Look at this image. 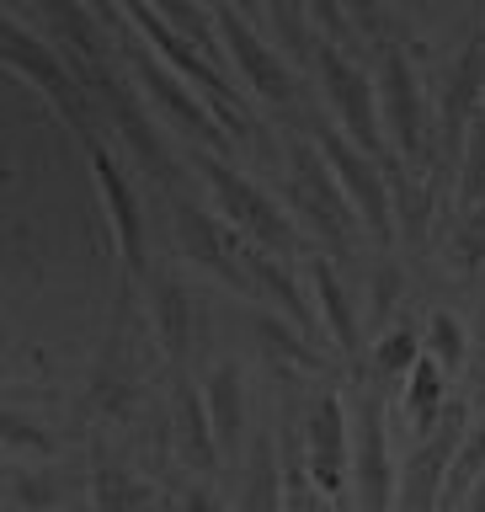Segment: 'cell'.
I'll return each mask as SVG.
<instances>
[{
    "label": "cell",
    "instance_id": "cell-33",
    "mask_svg": "<svg viewBox=\"0 0 485 512\" xmlns=\"http://www.w3.org/2000/svg\"><path fill=\"white\" fill-rule=\"evenodd\" d=\"M160 16H166V27L171 32H182L187 43H198L203 54H224V38H219V22H214V11H203V6H187V0H171V6H155Z\"/></svg>",
    "mask_w": 485,
    "mask_h": 512
},
{
    "label": "cell",
    "instance_id": "cell-23",
    "mask_svg": "<svg viewBox=\"0 0 485 512\" xmlns=\"http://www.w3.org/2000/svg\"><path fill=\"white\" fill-rule=\"evenodd\" d=\"M384 176H390V198H395V230L406 240V251H427V230H432V182H416V166H406L395 150L384 155Z\"/></svg>",
    "mask_w": 485,
    "mask_h": 512
},
{
    "label": "cell",
    "instance_id": "cell-30",
    "mask_svg": "<svg viewBox=\"0 0 485 512\" xmlns=\"http://www.w3.org/2000/svg\"><path fill=\"white\" fill-rule=\"evenodd\" d=\"M454 214H485V102L470 123V144H464V166L454 182Z\"/></svg>",
    "mask_w": 485,
    "mask_h": 512
},
{
    "label": "cell",
    "instance_id": "cell-28",
    "mask_svg": "<svg viewBox=\"0 0 485 512\" xmlns=\"http://www.w3.org/2000/svg\"><path fill=\"white\" fill-rule=\"evenodd\" d=\"M422 352L427 347H422V336H416L411 326H390L379 336V347H374V358H368L363 374L374 379L379 390H384V384H395V379H400V390H406V379H411V368L422 363Z\"/></svg>",
    "mask_w": 485,
    "mask_h": 512
},
{
    "label": "cell",
    "instance_id": "cell-37",
    "mask_svg": "<svg viewBox=\"0 0 485 512\" xmlns=\"http://www.w3.org/2000/svg\"><path fill=\"white\" fill-rule=\"evenodd\" d=\"M182 512H230L224 507V496L214 486H203V480H192V486L182 491Z\"/></svg>",
    "mask_w": 485,
    "mask_h": 512
},
{
    "label": "cell",
    "instance_id": "cell-26",
    "mask_svg": "<svg viewBox=\"0 0 485 512\" xmlns=\"http://www.w3.org/2000/svg\"><path fill=\"white\" fill-rule=\"evenodd\" d=\"M256 27L272 38V48L294 64V70L304 75V70H315V59H320V32H315V22H310V6H267L262 16H256Z\"/></svg>",
    "mask_w": 485,
    "mask_h": 512
},
{
    "label": "cell",
    "instance_id": "cell-38",
    "mask_svg": "<svg viewBox=\"0 0 485 512\" xmlns=\"http://www.w3.org/2000/svg\"><path fill=\"white\" fill-rule=\"evenodd\" d=\"M459 512H485V475L470 486V496H464V507H459Z\"/></svg>",
    "mask_w": 485,
    "mask_h": 512
},
{
    "label": "cell",
    "instance_id": "cell-10",
    "mask_svg": "<svg viewBox=\"0 0 485 512\" xmlns=\"http://www.w3.org/2000/svg\"><path fill=\"white\" fill-rule=\"evenodd\" d=\"M214 22H219V38H224V59L235 64V80H246L267 107L294 112V102H299V70L278 54V48H272V38L256 27V16H246L240 6H214Z\"/></svg>",
    "mask_w": 485,
    "mask_h": 512
},
{
    "label": "cell",
    "instance_id": "cell-24",
    "mask_svg": "<svg viewBox=\"0 0 485 512\" xmlns=\"http://www.w3.org/2000/svg\"><path fill=\"white\" fill-rule=\"evenodd\" d=\"M246 331H251L256 352L272 358V363H283V368H315V374H326V368H331V358H326V352H315L310 336H304L299 326H288V320L272 315V310H251Z\"/></svg>",
    "mask_w": 485,
    "mask_h": 512
},
{
    "label": "cell",
    "instance_id": "cell-5",
    "mask_svg": "<svg viewBox=\"0 0 485 512\" xmlns=\"http://www.w3.org/2000/svg\"><path fill=\"white\" fill-rule=\"evenodd\" d=\"M283 192H288V208L310 224V230L326 240L331 251H352L358 246V214H352L342 182H336V171L326 166V155H320V144L304 134V139H288L283 150Z\"/></svg>",
    "mask_w": 485,
    "mask_h": 512
},
{
    "label": "cell",
    "instance_id": "cell-20",
    "mask_svg": "<svg viewBox=\"0 0 485 512\" xmlns=\"http://www.w3.org/2000/svg\"><path fill=\"white\" fill-rule=\"evenodd\" d=\"M171 448L192 475H219L224 470L214 422H208L203 379H192V374H176V384H171Z\"/></svg>",
    "mask_w": 485,
    "mask_h": 512
},
{
    "label": "cell",
    "instance_id": "cell-12",
    "mask_svg": "<svg viewBox=\"0 0 485 512\" xmlns=\"http://www.w3.org/2000/svg\"><path fill=\"white\" fill-rule=\"evenodd\" d=\"M374 86H379V118H384V134H390V150L406 166L427 171L432 166V150H427L432 128H427V96H422V75L411 64V48H384Z\"/></svg>",
    "mask_w": 485,
    "mask_h": 512
},
{
    "label": "cell",
    "instance_id": "cell-17",
    "mask_svg": "<svg viewBox=\"0 0 485 512\" xmlns=\"http://www.w3.org/2000/svg\"><path fill=\"white\" fill-rule=\"evenodd\" d=\"M310 299H315V315H320V336L336 347V358H342L352 374H363V315L358 304H352V288L347 278L331 267V256H315L310 262Z\"/></svg>",
    "mask_w": 485,
    "mask_h": 512
},
{
    "label": "cell",
    "instance_id": "cell-4",
    "mask_svg": "<svg viewBox=\"0 0 485 512\" xmlns=\"http://www.w3.org/2000/svg\"><path fill=\"white\" fill-rule=\"evenodd\" d=\"M128 22H134V32L144 43L155 48L160 59L171 64L176 75L187 80L192 91L203 96L208 107H214V118L230 128V134H251V123H256V112H251V102H246V91H240V80L224 70V64L214 59V54H203L198 43H187L182 32H171L166 27V16H160L155 6H128Z\"/></svg>",
    "mask_w": 485,
    "mask_h": 512
},
{
    "label": "cell",
    "instance_id": "cell-31",
    "mask_svg": "<svg viewBox=\"0 0 485 512\" xmlns=\"http://www.w3.org/2000/svg\"><path fill=\"white\" fill-rule=\"evenodd\" d=\"M427 358L443 368V374H459L464 363H470V336H464V326L454 320V310H432L427 315V336H422Z\"/></svg>",
    "mask_w": 485,
    "mask_h": 512
},
{
    "label": "cell",
    "instance_id": "cell-36",
    "mask_svg": "<svg viewBox=\"0 0 485 512\" xmlns=\"http://www.w3.org/2000/svg\"><path fill=\"white\" fill-rule=\"evenodd\" d=\"M0 443L11 448V454H22V448H32V454H54V438H48L43 422H27L16 406L0 411Z\"/></svg>",
    "mask_w": 485,
    "mask_h": 512
},
{
    "label": "cell",
    "instance_id": "cell-35",
    "mask_svg": "<svg viewBox=\"0 0 485 512\" xmlns=\"http://www.w3.org/2000/svg\"><path fill=\"white\" fill-rule=\"evenodd\" d=\"M400 294H406V272H400L395 256H379L374 267V283H368V310H374V320L384 326L395 310H400Z\"/></svg>",
    "mask_w": 485,
    "mask_h": 512
},
{
    "label": "cell",
    "instance_id": "cell-3",
    "mask_svg": "<svg viewBox=\"0 0 485 512\" xmlns=\"http://www.w3.org/2000/svg\"><path fill=\"white\" fill-rule=\"evenodd\" d=\"M0 59H6L27 86H38L48 102H54V112L64 118L70 134H80L86 144L96 139V102H91V91L75 80V70L64 64L59 48L48 43L38 27H27L22 16H16V6L0 11Z\"/></svg>",
    "mask_w": 485,
    "mask_h": 512
},
{
    "label": "cell",
    "instance_id": "cell-16",
    "mask_svg": "<svg viewBox=\"0 0 485 512\" xmlns=\"http://www.w3.org/2000/svg\"><path fill=\"white\" fill-rule=\"evenodd\" d=\"M304 470L326 502H342V486L352 480V411L336 390H315L304 406Z\"/></svg>",
    "mask_w": 485,
    "mask_h": 512
},
{
    "label": "cell",
    "instance_id": "cell-7",
    "mask_svg": "<svg viewBox=\"0 0 485 512\" xmlns=\"http://www.w3.org/2000/svg\"><path fill=\"white\" fill-rule=\"evenodd\" d=\"M310 139L320 144V155H326V166L336 171V182H342L352 214H358V224L368 230V240L374 246L390 251L400 230H395V198H390V176H384V160H374L368 150H358L336 123H315Z\"/></svg>",
    "mask_w": 485,
    "mask_h": 512
},
{
    "label": "cell",
    "instance_id": "cell-21",
    "mask_svg": "<svg viewBox=\"0 0 485 512\" xmlns=\"http://www.w3.org/2000/svg\"><path fill=\"white\" fill-rule=\"evenodd\" d=\"M240 486H235V512H283L288 507V475H283V448H278V422H256V438L240 459Z\"/></svg>",
    "mask_w": 485,
    "mask_h": 512
},
{
    "label": "cell",
    "instance_id": "cell-29",
    "mask_svg": "<svg viewBox=\"0 0 485 512\" xmlns=\"http://www.w3.org/2000/svg\"><path fill=\"white\" fill-rule=\"evenodd\" d=\"M64 502V480L54 470H27V464H6V512H54Z\"/></svg>",
    "mask_w": 485,
    "mask_h": 512
},
{
    "label": "cell",
    "instance_id": "cell-15",
    "mask_svg": "<svg viewBox=\"0 0 485 512\" xmlns=\"http://www.w3.org/2000/svg\"><path fill=\"white\" fill-rule=\"evenodd\" d=\"M470 406L454 400L448 416L438 422L432 438H422L411 448L406 470H400V491H395V512H443V491H448V475H454V459L464 438H470Z\"/></svg>",
    "mask_w": 485,
    "mask_h": 512
},
{
    "label": "cell",
    "instance_id": "cell-18",
    "mask_svg": "<svg viewBox=\"0 0 485 512\" xmlns=\"http://www.w3.org/2000/svg\"><path fill=\"white\" fill-rule=\"evenodd\" d=\"M203 400H208V422H214L224 470H240L251 448V395H246V368L235 358H219L214 368H203Z\"/></svg>",
    "mask_w": 485,
    "mask_h": 512
},
{
    "label": "cell",
    "instance_id": "cell-25",
    "mask_svg": "<svg viewBox=\"0 0 485 512\" xmlns=\"http://www.w3.org/2000/svg\"><path fill=\"white\" fill-rule=\"evenodd\" d=\"M448 406H454V400H448V374L422 352V363L411 368L406 390H400V411H406V422H411V432H416V443L438 432V422L448 416Z\"/></svg>",
    "mask_w": 485,
    "mask_h": 512
},
{
    "label": "cell",
    "instance_id": "cell-34",
    "mask_svg": "<svg viewBox=\"0 0 485 512\" xmlns=\"http://www.w3.org/2000/svg\"><path fill=\"white\" fill-rule=\"evenodd\" d=\"M448 256H454L459 278H470L485 262V214H454V246H448Z\"/></svg>",
    "mask_w": 485,
    "mask_h": 512
},
{
    "label": "cell",
    "instance_id": "cell-19",
    "mask_svg": "<svg viewBox=\"0 0 485 512\" xmlns=\"http://www.w3.org/2000/svg\"><path fill=\"white\" fill-rule=\"evenodd\" d=\"M150 288V331H155V347L166 352V363L176 374H187L192 363V342H198V304H192V288L182 283V272L160 267L144 278Z\"/></svg>",
    "mask_w": 485,
    "mask_h": 512
},
{
    "label": "cell",
    "instance_id": "cell-32",
    "mask_svg": "<svg viewBox=\"0 0 485 512\" xmlns=\"http://www.w3.org/2000/svg\"><path fill=\"white\" fill-rule=\"evenodd\" d=\"M485 475V411L475 416L470 438H464L459 459H454V475H448V491H443V512H459L464 496H470V486Z\"/></svg>",
    "mask_w": 485,
    "mask_h": 512
},
{
    "label": "cell",
    "instance_id": "cell-1",
    "mask_svg": "<svg viewBox=\"0 0 485 512\" xmlns=\"http://www.w3.org/2000/svg\"><path fill=\"white\" fill-rule=\"evenodd\" d=\"M91 11L102 16V27L112 32V43H118L123 70L134 75V86H139L144 102L160 107V112H166V123H171V128H182L187 139H198L203 150H214V155L230 150V128H224V123L214 118V107H208L203 96L192 91L187 80L176 75L171 64H166V59H160L150 43L139 38L134 22H128V11H118V6H91Z\"/></svg>",
    "mask_w": 485,
    "mask_h": 512
},
{
    "label": "cell",
    "instance_id": "cell-27",
    "mask_svg": "<svg viewBox=\"0 0 485 512\" xmlns=\"http://www.w3.org/2000/svg\"><path fill=\"white\" fill-rule=\"evenodd\" d=\"M144 507H150L144 480L128 470V464H118L112 454L96 448V459H91V512H144Z\"/></svg>",
    "mask_w": 485,
    "mask_h": 512
},
{
    "label": "cell",
    "instance_id": "cell-9",
    "mask_svg": "<svg viewBox=\"0 0 485 512\" xmlns=\"http://www.w3.org/2000/svg\"><path fill=\"white\" fill-rule=\"evenodd\" d=\"M315 80H320V96H326L331 123L342 128L358 150L374 155V160L390 155V144H384V118H379V86H374V75H368L352 54H342V48H320Z\"/></svg>",
    "mask_w": 485,
    "mask_h": 512
},
{
    "label": "cell",
    "instance_id": "cell-22",
    "mask_svg": "<svg viewBox=\"0 0 485 512\" xmlns=\"http://www.w3.org/2000/svg\"><path fill=\"white\" fill-rule=\"evenodd\" d=\"M251 288H256V304H267L272 315H283L288 326H299L304 336L315 342V331H320V315H315V299L299 288V272L288 256H272V251H256L251 246Z\"/></svg>",
    "mask_w": 485,
    "mask_h": 512
},
{
    "label": "cell",
    "instance_id": "cell-13",
    "mask_svg": "<svg viewBox=\"0 0 485 512\" xmlns=\"http://www.w3.org/2000/svg\"><path fill=\"white\" fill-rule=\"evenodd\" d=\"M91 102H96V112L107 118V128L118 134V144L128 150V160L150 176V182L166 192H182L176 187V176H182V166H176V155H171V144H166V134L155 128V118L144 112V96H139V86H128L123 75H112L107 86H96L91 91Z\"/></svg>",
    "mask_w": 485,
    "mask_h": 512
},
{
    "label": "cell",
    "instance_id": "cell-14",
    "mask_svg": "<svg viewBox=\"0 0 485 512\" xmlns=\"http://www.w3.org/2000/svg\"><path fill=\"white\" fill-rule=\"evenodd\" d=\"M86 160H91V182H96V198H102L112 246H118L123 278H150V230H144V203H139L134 182H128L123 160L107 150L102 134L86 144Z\"/></svg>",
    "mask_w": 485,
    "mask_h": 512
},
{
    "label": "cell",
    "instance_id": "cell-11",
    "mask_svg": "<svg viewBox=\"0 0 485 512\" xmlns=\"http://www.w3.org/2000/svg\"><path fill=\"white\" fill-rule=\"evenodd\" d=\"M171 224H176V251L187 256L192 267L214 272L219 283H230L240 299L256 304V288H251V240H240L224 219H214V208L192 203L187 192H171Z\"/></svg>",
    "mask_w": 485,
    "mask_h": 512
},
{
    "label": "cell",
    "instance_id": "cell-2",
    "mask_svg": "<svg viewBox=\"0 0 485 512\" xmlns=\"http://www.w3.org/2000/svg\"><path fill=\"white\" fill-rule=\"evenodd\" d=\"M485 102V11L470 22V38L454 48L438 86V112H432V182L454 187L464 166V144H470V123Z\"/></svg>",
    "mask_w": 485,
    "mask_h": 512
},
{
    "label": "cell",
    "instance_id": "cell-6",
    "mask_svg": "<svg viewBox=\"0 0 485 512\" xmlns=\"http://www.w3.org/2000/svg\"><path fill=\"white\" fill-rule=\"evenodd\" d=\"M192 166H198V176L208 182V192H214L219 219L230 224L240 240H251L256 251H272V256H288V262H294L299 235H294V224H288V214L278 208V198H267L246 171H235L230 160L214 155V150H198Z\"/></svg>",
    "mask_w": 485,
    "mask_h": 512
},
{
    "label": "cell",
    "instance_id": "cell-8",
    "mask_svg": "<svg viewBox=\"0 0 485 512\" xmlns=\"http://www.w3.org/2000/svg\"><path fill=\"white\" fill-rule=\"evenodd\" d=\"M352 491H358L363 512H395L400 470L390 454L384 390L368 374H352Z\"/></svg>",
    "mask_w": 485,
    "mask_h": 512
}]
</instances>
